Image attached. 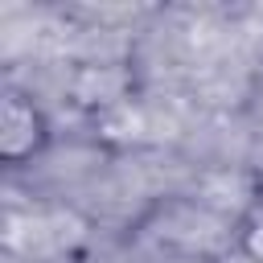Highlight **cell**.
I'll return each instance as SVG.
<instances>
[{
  "mask_svg": "<svg viewBox=\"0 0 263 263\" xmlns=\"http://www.w3.org/2000/svg\"><path fill=\"white\" fill-rule=\"evenodd\" d=\"M123 90H127V74H123L119 66H111V62H86V66H78V74H74V82H70V95H74L82 107H95V103H99L103 111L127 103Z\"/></svg>",
  "mask_w": 263,
  "mask_h": 263,
  "instance_id": "7a4b0ae2",
  "label": "cell"
},
{
  "mask_svg": "<svg viewBox=\"0 0 263 263\" xmlns=\"http://www.w3.org/2000/svg\"><path fill=\"white\" fill-rule=\"evenodd\" d=\"M37 132H41V119L29 103L21 99H8L4 103V152L8 156H21L37 144Z\"/></svg>",
  "mask_w": 263,
  "mask_h": 263,
  "instance_id": "3957f363",
  "label": "cell"
},
{
  "mask_svg": "<svg viewBox=\"0 0 263 263\" xmlns=\"http://www.w3.org/2000/svg\"><path fill=\"white\" fill-rule=\"evenodd\" d=\"M197 201L205 210L222 214V218H234V214H242L255 201V185L238 168H214V173H205L197 181Z\"/></svg>",
  "mask_w": 263,
  "mask_h": 263,
  "instance_id": "6da1fadb",
  "label": "cell"
},
{
  "mask_svg": "<svg viewBox=\"0 0 263 263\" xmlns=\"http://www.w3.org/2000/svg\"><path fill=\"white\" fill-rule=\"evenodd\" d=\"M247 255L263 263V214H259V218H255V226L247 230Z\"/></svg>",
  "mask_w": 263,
  "mask_h": 263,
  "instance_id": "277c9868",
  "label": "cell"
}]
</instances>
